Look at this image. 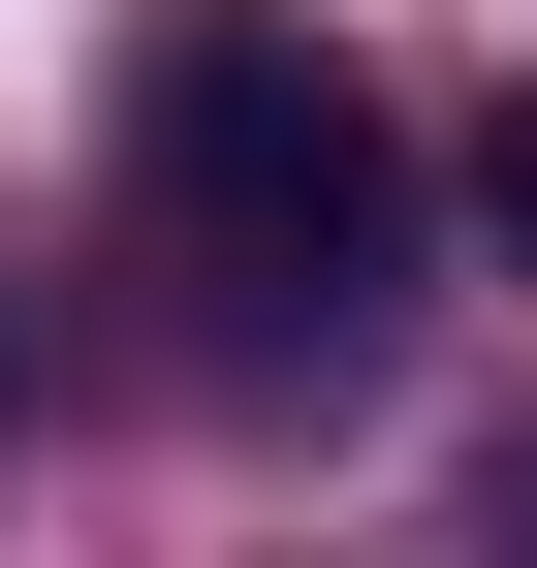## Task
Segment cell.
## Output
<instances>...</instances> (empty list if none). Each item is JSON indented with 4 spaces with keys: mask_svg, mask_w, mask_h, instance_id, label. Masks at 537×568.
<instances>
[{
    "mask_svg": "<svg viewBox=\"0 0 537 568\" xmlns=\"http://www.w3.org/2000/svg\"><path fill=\"white\" fill-rule=\"evenodd\" d=\"M475 568H537V443H475Z\"/></svg>",
    "mask_w": 537,
    "mask_h": 568,
    "instance_id": "3957f363",
    "label": "cell"
},
{
    "mask_svg": "<svg viewBox=\"0 0 537 568\" xmlns=\"http://www.w3.org/2000/svg\"><path fill=\"white\" fill-rule=\"evenodd\" d=\"M475 222H506V284H537V95H506V126H475Z\"/></svg>",
    "mask_w": 537,
    "mask_h": 568,
    "instance_id": "7a4b0ae2",
    "label": "cell"
},
{
    "mask_svg": "<svg viewBox=\"0 0 537 568\" xmlns=\"http://www.w3.org/2000/svg\"><path fill=\"white\" fill-rule=\"evenodd\" d=\"M126 190H159V284L222 347H379V316H412V126H379L285 0H159Z\"/></svg>",
    "mask_w": 537,
    "mask_h": 568,
    "instance_id": "6da1fadb",
    "label": "cell"
}]
</instances>
